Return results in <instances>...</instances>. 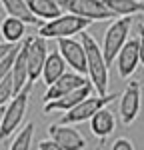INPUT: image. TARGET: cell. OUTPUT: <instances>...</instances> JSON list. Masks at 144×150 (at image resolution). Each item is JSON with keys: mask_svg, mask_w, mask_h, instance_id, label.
Wrapping results in <instances>:
<instances>
[{"mask_svg": "<svg viewBox=\"0 0 144 150\" xmlns=\"http://www.w3.org/2000/svg\"><path fill=\"white\" fill-rule=\"evenodd\" d=\"M82 48H84V56H86V74L90 76V84L94 88L98 96H104L108 94V66L104 62L102 56V50L98 46L92 34L82 32Z\"/></svg>", "mask_w": 144, "mask_h": 150, "instance_id": "cell-1", "label": "cell"}, {"mask_svg": "<svg viewBox=\"0 0 144 150\" xmlns=\"http://www.w3.org/2000/svg\"><path fill=\"white\" fill-rule=\"evenodd\" d=\"M32 86L34 84L28 82L22 90L4 106L2 120H0V142L8 140L12 134H16L20 130V124H22L24 116H26V110H28V98H30Z\"/></svg>", "mask_w": 144, "mask_h": 150, "instance_id": "cell-2", "label": "cell"}, {"mask_svg": "<svg viewBox=\"0 0 144 150\" xmlns=\"http://www.w3.org/2000/svg\"><path fill=\"white\" fill-rule=\"evenodd\" d=\"M90 20H84V18H78V16H72V14H66L62 12L58 18L50 20V22H44L38 26V34L44 40H62V38H72L74 34H82L86 32V28L90 26Z\"/></svg>", "mask_w": 144, "mask_h": 150, "instance_id": "cell-3", "label": "cell"}, {"mask_svg": "<svg viewBox=\"0 0 144 150\" xmlns=\"http://www.w3.org/2000/svg\"><path fill=\"white\" fill-rule=\"evenodd\" d=\"M130 28H132V18L130 16H126V18H116V20H112V24L106 28L104 38H102V46H100L106 66H112V64H114L120 48L124 46L126 40L130 38Z\"/></svg>", "mask_w": 144, "mask_h": 150, "instance_id": "cell-4", "label": "cell"}, {"mask_svg": "<svg viewBox=\"0 0 144 150\" xmlns=\"http://www.w3.org/2000/svg\"><path fill=\"white\" fill-rule=\"evenodd\" d=\"M120 94L118 92H108L104 96H88V98H84L80 104H76L72 110L68 112H64V114L60 116L58 124H64V126H74V124H82L86 120H90L92 116L98 112V110H102V108H106L110 102H114L116 98H118Z\"/></svg>", "mask_w": 144, "mask_h": 150, "instance_id": "cell-5", "label": "cell"}, {"mask_svg": "<svg viewBox=\"0 0 144 150\" xmlns=\"http://www.w3.org/2000/svg\"><path fill=\"white\" fill-rule=\"evenodd\" d=\"M56 2H58L62 12L84 18V20H90V22H102V20L114 18L106 10L102 0H56Z\"/></svg>", "mask_w": 144, "mask_h": 150, "instance_id": "cell-6", "label": "cell"}, {"mask_svg": "<svg viewBox=\"0 0 144 150\" xmlns=\"http://www.w3.org/2000/svg\"><path fill=\"white\" fill-rule=\"evenodd\" d=\"M24 50H26V70H28V82L34 84L40 80V72L48 56V44L40 36H26L24 38Z\"/></svg>", "mask_w": 144, "mask_h": 150, "instance_id": "cell-7", "label": "cell"}, {"mask_svg": "<svg viewBox=\"0 0 144 150\" xmlns=\"http://www.w3.org/2000/svg\"><path fill=\"white\" fill-rule=\"evenodd\" d=\"M118 98H120V106H118L120 120H122L124 126H130L138 118L140 108H142V86H140V82L130 80Z\"/></svg>", "mask_w": 144, "mask_h": 150, "instance_id": "cell-8", "label": "cell"}, {"mask_svg": "<svg viewBox=\"0 0 144 150\" xmlns=\"http://www.w3.org/2000/svg\"><path fill=\"white\" fill-rule=\"evenodd\" d=\"M56 44H58L56 52L62 56L64 64H68L72 72L86 76V56H84L82 44L74 38H62V40H56Z\"/></svg>", "mask_w": 144, "mask_h": 150, "instance_id": "cell-9", "label": "cell"}, {"mask_svg": "<svg viewBox=\"0 0 144 150\" xmlns=\"http://www.w3.org/2000/svg\"><path fill=\"white\" fill-rule=\"evenodd\" d=\"M48 138L56 142L62 150H86V138L74 126L64 124H50L48 126Z\"/></svg>", "mask_w": 144, "mask_h": 150, "instance_id": "cell-10", "label": "cell"}, {"mask_svg": "<svg viewBox=\"0 0 144 150\" xmlns=\"http://www.w3.org/2000/svg\"><path fill=\"white\" fill-rule=\"evenodd\" d=\"M86 82H88V80H86L84 76L76 74V72H68V70H66V72H64V74H62V76H60L52 86H48V90L44 92L42 100H44V104L52 102V100H58V98L64 96V94H70V92H74L76 88L84 86Z\"/></svg>", "mask_w": 144, "mask_h": 150, "instance_id": "cell-11", "label": "cell"}, {"mask_svg": "<svg viewBox=\"0 0 144 150\" xmlns=\"http://www.w3.org/2000/svg\"><path fill=\"white\" fill-rule=\"evenodd\" d=\"M138 64H140V58H138V42H136V38H128L126 44L120 48L118 56H116L118 76L122 80H128L132 74L136 72Z\"/></svg>", "mask_w": 144, "mask_h": 150, "instance_id": "cell-12", "label": "cell"}, {"mask_svg": "<svg viewBox=\"0 0 144 150\" xmlns=\"http://www.w3.org/2000/svg\"><path fill=\"white\" fill-rule=\"evenodd\" d=\"M92 90H94V88H92V84H90V82H86L84 86L76 88L74 92L64 94L62 98H58V100L46 102V104H44V114H50V112H68V110H72L76 104L82 102L84 98L92 96Z\"/></svg>", "mask_w": 144, "mask_h": 150, "instance_id": "cell-13", "label": "cell"}, {"mask_svg": "<svg viewBox=\"0 0 144 150\" xmlns=\"http://www.w3.org/2000/svg\"><path fill=\"white\" fill-rule=\"evenodd\" d=\"M88 122H90V132H92V136H96L98 140L108 138V136L116 130V118H114V112H110L108 108L98 110Z\"/></svg>", "mask_w": 144, "mask_h": 150, "instance_id": "cell-14", "label": "cell"}, {"mask_svg": "<svg viewBox=\"0 0 144 150\" xmlns=\"http://www.w3.org/2000/svg\"><path fill=\"white\" fill-rule=\"evenodd\" d=\"M10 78H12V90H14V96H16V94L28 84V70H26V50H24V44H18V50H16V56H14V62H12V68H10Z\"/></svg>", "mask_w": 144, "mask_h": 150, "instance_id": "cell-15", "label": "cell"}, {"mask_svg": "<svg viewBox=\"0 0 144 150\" xmlns=\"http://www.w3.org/2000/svg\"><path fill=\"white\" fill-rule=\"evenodd\" d=\"M24 2H26L30 14L34 16L36 20H40L42 24L50 22V20L58 18L60 14H62L56 0H24Z\"/></svg>", "mask_w": 144, "mask_h": 150, "instance_id": "cell-16", "label": "cell"}, {"mask_svg": "<svg viewBox=\"0 0 144 150\" xmlns=\"http://www.w3.org/2000/svg\"><path fill=\"white\" fill-rule=\"evenodd\" d=\"M64 72H66V64H64L62 56H60L56 50L48 52L46 60H44V66H42V72H40L42 82H44L46 86H52V84L58 80Z\"/></svg>", "mask_w": 144, "mask_h": 150, "instance_id": "cell-17", "label": "cell"}, {"mask_svg": "<svg viewBox=\"0 0 144 150\" xmlns=\"http://www.w3.org/2000/svg\"><path fill=\"white\" fill-rule=\"evenodd\" d=\"M0 6H2V10H4L6 16L18 18L26 26H40L42 24L40 20H36L34 16L30 14V10H28V6H26L24 0H0Z\"/></svg>", "mask_w": 144, "mask_h": 150, "instance_id": "cell-18", "label": "cell"}, {"mask_svg": "<svg viewBox=\"0 0 144 150\" xmlns=\"http://www.w3.org/2000/svg\"><path fill=\"white\" fill-rule=\"evenodd\" d=\"M0 34H2V42H4V44L16 46L20 40H24V34H26V24L20 22L18 18L4 16V18H2V22H0Z\"/></svg>", "mask_w": 144, "mask_h": 150, "instance_id": "cell-19", "label": "cell"}, {"mask_svg": "<svg viewBox=\"0 0 144 150\" xmlns=\"http://www.w3.org/2000/svg\"><path fill=\"white\" fill-rule=\"evenodd\" d=\"M106 10L114 16V18H126V16H134L144 12V2H136V0H102Z\"/></svg>", "mask_w": 144, "mask_h": 150, "instance_id": "cell-20", "label": "cell"}, {"mask_svg": "<svg viewBox=\"0 0 144 150\" xmlns=\"http://www.w3.org/2000/svg\"><path fill=\"white\" fill-rule=\"evenodd\" d=\"M34 122H28L24 128H20L16 132L14 140L10 142L8 150H30V144H32V136H34Z\"/></svg>", "mask_w": 144, "mask_h": 150, "instance_id": "cell-21", "label": "cell"}, {"mask_svg": "<svg viewBox=\"0 0 144 150\" xmlns=\"http://www.w3.org/2000/svg\"><path fill=\"white\" fill-rule=\"evenodd\" d=\"M14 98V90H12V78L10 74L0 82V108H4L6 104Z\"/></svg>", "mask_w": 144, "mask_h": 150, "instance_id": "cell-22", "label": "cell"}, {"mask_svg": "<svg viewBox=\"0 0 144 150\" xmlns=\"http://www.w3.org/2000/svg\"><path fill=\"white\" fill-rule=\"evenodd\" d=\"M16 50H18V44L12 48L10 52H8V56L2 58L0 60V82L4 80L8 74H10V68H12V62H14V56H16Z\"/></svg>", "mask_w": 144, "mask_h": 150, "instance_id": "cell-23", "label": "cell"}, {"mask_svg": "<svg viewBox=\"0 0 144 150\" xmlns=\"http://www.w3.org/2000/svg\"><path fill=\"white\" fill-rule=\"evenodd\" d=\"M110 150H136V148H134V142L128 136H118L110 144Z\"/></svg>", "mask_w": 144, "mask_h": 150, "instance_id": "cell-24", "label": "cell"}, {"mask_svg": "<svg viewBox=\"0 0 144 150\" xmlns=\"http://www.w3.org/2000/svg\"><path fill=\"white\" fill-rule=\"evenodd\" d=\"M138 58H140V64L144 66V24H138Z\"/></svg>", "mask_w": 144, "mask_h": 150, "instance_id": "cell-25", "label": "cell"}, {"mask_svg": "<svg viewBox=\"0 0 144 150\" xmlns=\"http://www.w3.org/2000/svg\"><path fill=\"white\" fill-rule=\"evenodd\" d=\"M38 150H62V148H60L56 142H52L50 138H44V140L38 142Z\"/></svg>", "mask_w": 144, "mask_h": 150, "instance_id": "cell-26", "label": "cell"}, {"mask_svg": "<svg viewBox=\"0 0 144 150\" xmlns=\"http://www.w3.org/2000/svg\"><path fill=\"white\" fill-rule=\"evenodd\" d=\"M12 48H14V46H10V44H4V42H0V60L8 56V52H10Z\"/></svg>", "mask_w": 144, "mask_h": 150, "instance_id": "cell-27", "label": "cell"}, {"mask_svg": "<svg viewBox=\"0 0 144 150\" xmlns=\"http://www.w3.org/2000/svg\"><path fill=\"white\" fill-rule=\"evenodd\" d=\"M2 18H4V10H2V6H0V22H2Z\"/></svg>", "mask_w": 144, "mask_h": 150, "instance_id": "cell-28", "label": "cell"}, {"mask_svg": "<svg viewBox=\"0 0 144 150\" xmlns=\"http://www.w3.org/2000/svg\"><path fill=\"white\" fill-rule=\"evenodd\" d=\"M2 112H4V108H0V120H2Z\"/></svg>", "mask_w": 144, "mask_h": 150, "instance_id": "cell-29", "label": "cell"}, {"mask_svg": "<svg viewBox=\"0 0 144 150\" xmlns=\"http://www.w3.org/2000/svg\"><path fill=\"white\" fill-rule=\"evenodd\" d=\"M136 2H142V0H136Z\"/></svg>", "mask_w": 144, "mask_h": 150, "instance_id": "cell-30", "label": "cell"}, {"mask_svg": "<svg viewBox=\"0 0 144 150\" xmlns=\"http://www.w3.org/2000/svg\"><path fill=\"white\" fill-rule=\"evenodd\" d=\"M96 150H102V148H96Z\"/></svg>", "mask_w": 144, "mask_h": 150, "instance_id": "cell-31", "label": "cell"}]
</instances>
